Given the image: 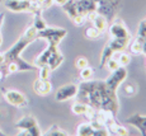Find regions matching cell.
<instances>
[{"label": "cell", "instance_id": "f1b7e54d", "mask_svg": "<svg viewBox=\"0 0 146 136\" xmlns=\"http://www.w3.org/2000/svg\"><path fill=\"white\" fill-rule=\"evenodd\" d=\"M123 90H125V94L128 95V97H132V95L136 94V85L132 83H126L125 88H123Z\"/></svg>", "mask_w": 146, "mask_h": 136}, {"label": "cell", "instance_id": "9c48e42d", "mask_svg": "<svg viewBox=\"0 0 146 136\" xmlns=\"http://www.w3.org/2000/svg\"><path fill=\"white\" fill-rule=\"evenodd\" d=\"M126 79H127V69L125 66H119L118 69H116L114 71L111 73V75L104 80V84L108 89L117 92V89Z\"/></svg>", "mask_w": 146, "mask_h": 136}, {"label": "cell", "instance_id": "7c38bea8", "mask_svg": "<svg viewBox=\"0 0 146 136\" xmlns=\"http://www.w3.org/2000/svg\"><path fill=\"white\" fill-rule=\"evenodd\" d=\"M122 3V0H111V1H106L102 3V4H97V13L104 15L108 22L111 21L114 17V13H116L117 8L119 7V4Z\"/></svg>", "mask_w": 146, "mask_h": 136}, {"label": "cell", "instance_id": "ffe728a7", "mask_svg": "<svg viewBox=\"0 0 146 136\" xmlns=\"http://www.w3.org/2000/svg\"><path fill=\"white\" fill-rule=\"evenodd\" d=\"M113 57L118 61V64L121 65V66H127V65L131 62V56L128 55V53L123 52V51H121L119 53L118 52L113 53Z\"/></svg>", "mask_w": 146, "mask_h": 136}, {"label": "cell", "instance_id": "836d02e7", "mask_svg": "<svg viewBox=\"0 0 146 136\" xmlns=\"http://www.w3.org/2000/svg\"><path fill=\"white\" fill-rule=\"evenodd\" d=\"M5 66V53L4 52H0V70L3 71Z\"/></svg>", "mask_w": 146, "mask_h": 136}, {"label": "cell", "instance_id": "3957f363", "mask_svg": "<svg viewBox=\"0 0 146 136\" xmlns=\"http://www.w3.org/2000/svg\"><path fill=\"white\" fill-rule=\"evenodd\" d=\"M4 7L14 13L28 12L32 14H37L43 12L40 4L35 0H4Z\"/></svg>", "mask_w": 146, "mask_h": 136}, {"label": "cell", "instance_id": "277c9868", "mask_svg": "<svg viewBox=\"0 0 146 136\" xmlns=\"http://www.w3.org/2000/svg\"><path fill=\"white\" fill-rule=\"evenodd\" d=\"M15 127L19 130V136H41L43 134L41 131L40 126H38L37 120L29 115L19 118L15 123Z\"/></svg>", "mask_w": 146, "mask_h": 136}, {"label": "cell", "instance_id": "e0dca14e", "mask_svg": "<svg viewBox=\"0 0 146 136\" xmlns=\"http://www.w3.org/2000/svg\"><path fill=\"white\" fill-rule=\"evenodd\" d=\"M92 23H93V27H95L97 29H99L100 32H106L107 25H108V19H107L104 15L98 13L97 17L92 21Z\"/></svg>", "mask_w": 146, "mask_h": 136}, {"label": "cell", "instance_id": "6da1fadb", "mask_svg": "<svg viewBox=\"0 0 146 136\" xmlns=\"http://www.w3.org/2000/svg\"><path fill=\"white\" fill-rule=\"evenodd\" d=\"M37 39V29H36L33 25L28 27L22 36L17 39V42L10 47L9 50L5 51V65L8 62H17L19 66L21 71H33V70H37L38 67L35 66L33 64L27 62L24 59H22V52L32 43L33 41Z\"/></svg>", "mask_w": 146, "mask_h": 136}, {"label": "cell", "instance_id": "8fae6325", "mask_svg": "<svg viewBox=\"0 0 146 136\" xmlns=\"http://www.w3.org/2000/svg\"><path fill=\"white\" fill-rule=\"evenodd\" d=\"M78 89H79V85L74 83H67L65 85L60 87L57 89L55 94V101L56 102H66L70 101V99L75 98L78 94Z\"/></svg>", "mask_w": 146, "mask_h": 136}, {"label": "cell", "instance_id": "52a82bcc", "mask_svg": "<svg viewBox=\"0 0 146 136\" xmlns=\"http://www.w3.org/2000/svg\"><path fill=\"white\" fill-rule=\"evenodd\" d=\"M76 135L79 136H107L109 135L106 127L98 125L95 121H86L80 123L76 129Z\"/></svg>", "mask_w": 146, "mask_h": 136}, {"label": "cell", "instance_id": "30bf717a", "mask_svg": "<svg viewBox=\"0 0 146 136\" xmlns=\"http://www.w3.org/2000/svg\"><path fill=\"white\" fill-rule=\"evenodd\" d=\"M108 32L111 35V38H126L131 39V33L128 28L126 27L125 22L119 18H116L108 27Z\"/></svg>", "mask_w": 146, "mask_h": 136}, {"label": "cell", "instance_id": "8d00e7d4", "mask_svg": "<svg viewBox=\"0 0 146 136\" xmlns=\"http://www.w3.org/2000/svg\"><path fill=\"white\" fill-rule=\"evenodd\" d=\"M3 78H4V74H3V71H1V70H0V81L3 80Z\"/></svg>", "mask_w": 146, "mask_h": 136}, {"label": "cell", "instance_id": "f35d334b", "mask_svg": "<svg viewBox=\"0 0 146 136\" xmlns=\"http://www.w3.org/2000/svg\"><path fill=\"white\" fill-rule=\"evenodd\" d=\"M3 135H5V134H4V132H3V131H1V130H0V136H3Z\"/></svg>", "mask_w": 146, "mask_h": 136}, {"label": "cell", "instance_id": "44dd1931", "mask_svg": "<svg viewBox=\"0 0 146 136\" xmlns=\"http://www.w3.org/2000/svg\"><path fill=\"white\" fill-rule=\"evenodd\" d=\"M33 27L36 28L37 31H42L47 27L46 22H44L43 17H42V13H37V14H33Z\"/></svg>", "mask_w": 146, "mask_h": 136}, {"label": "cell", "instance_id": "ba28073f", "mask_svg": "<svg viewBox=\"0 0 146 136\" xmlns=\"http://www.w3.org/2000/svg\"><path fill=\"white\" fill-rule=\"evenodd\" d=\"M3 97L9 103L10 106L17 107V108H24L28 106V99L22 92L15 89H1Z\"/></svg>", "mask_w": 146, "mask_h": 136}, {"label": "cell", "instance_id": "4fadbf2b", "mask_svg": "<svg viewBox=\"0 0 146 136\" xmlns=\"http://www.w3.org/2000/svg\"><path fill=\"white\" fill-rule=\"evenodd\" d=\"M33 90L36 94L41 95V97H46L52 92V84L50 79H36L33 83Z\"/></svg>", "mask_w": 146, "mask_h": 136}, {"label": "cell", "instance_id": "9a60e30c", "mask_svg": "<svg viewBox=\"0 0 146 136\" xmlns=\"http://www.w3.org/2000/svg\"><path fill=\"white\" fill-rule=\"evenodd\" d=\"M75 5H76L78 14L80 15H86L89 12L97 9V4L92 0H75Z\"/></svg>", "mask_w": 146, "mask_h": 136}, {"label": "cell", "instance_id": "484cf974", "mask_svg": "<svg viewBox=\"0 0 146 136\" xmlns=\"http://www.w3.org/2000/svg\"><path fill=\"white\" fill-rule=\"evenodd\" d=\"M119 66H121V65L118 64V61H117L116 59L113 57V56H112V57L109 59V60L106 62V65H104L106 69L108 70V71H111V73H112V71H114L116 69H118Z\"/></svg>", "mask_w": 146, "mask_h": 136}, {"label": "cell", "instance_id": "cb8c5ba5", "mask_svg": "<svg viewBox=\"0 0 146 136\" xmlns=\"http://www.w3.org/2000/svg\"><path fill=\"white\" fill-rule=\"evenodd\" d=\"M42 135H46V136H67L69 134H67L65 130L61 129V127H58L57 125H52V126Z\"/></svg>", "mask_w": 146, "mask_h": 136}, {"label": "cell", "instance_id": "74e56055", "mask_svg": "<svg viewBox=\"0 0 146 136\" xmlns=\"http://www.w3.org/2000/svg\"><path fill=\"white\" fill-rule=\"evenodd\" d=\"M3 43V36H1V32H0V46H1Z\"/></svg>", "mask_w": 146, "mask_h": 136}, {"label": "cell", "instance_id": "d590c367", "mask_svg": "<svg viewBox=\"0 0 146 136\" xmlns=\"http://www.w3.org/2000/svg\"><path fill=\"white\" fill-rule=\"evenodd\" d=\"M3 21H4V13H1V14H0V28H1Z\"/></svg>", "mask_w": 146, "mask_h": 136}, {"label": "cell", "instance_id": "603a6c76", "mask_svg": "<svg viewBox=\"0 0 146 136\" xmlns=\"http://www.w3.org/2000/svg\"><path fill=\"white\" fill-rule=\"evenodd\" d=\"M128 49H130V52L132 55H141L142 53V46H141V42H140L139 38H135L132 41H130L128 43Z\"/></svg>", "mask_w": 146, "mask_h": 136}, {"label": "cell", "instance_id": "f546056e", "mask_svg": "<svg viewBox=\"0 0 146 136\" xmlns=\"http://www.w3.org/2000/svg\"><path fill=\"white\" fill-rule=\"evenodd\" d=\"M71 22L74 23V25L81 27V25H84V24H85V22H88V21H86L85 15H80V14H78L76 17H74V18L71 19Z\"/></svg>", "mask_w": 146, "mask_h": 136}, {"label": "cell", "instance_id": "d4e9b609", "mask_svg": "<svg viewBox=\"0 0 146 136\" xmlns=\"http://www.w3.org/2000/svg\"><path fill=\"white\" fill-rule=\"evenodd\" d=\"M94 76V70L90 66H86L80 70V79L81 80H92Z\"/></svg>", "mask_w": 146, "mask_h": 136}, {"label": "cell", "instance_id": "d6a6232c", "mask_svg": "<svg viewBox=\"0 0 146 136\" xmlns=\"http://www.w3.org/2000/svg\"><path fill=\"white\" fill-rule=\"evenodd\" d=\"M136 37L140 39V42H141L142 53H144V55H146V37H141V36H136Z\"/></svg>", "mask_w": 146, "mask_h": 136}, {"label": "cell", "instance_id": "4dcf8cb0", "mask_svg": "<svg viewBox=\"0 0 146 136\" xmlns=\"http://www.w3.org/2000/svg\"><path fill=\"white\" fill-rule=\"evenodd\" d=\"M137 36H141V37H146V21L140 22L139 29H137Z\"/></svg>", "mask_w": 146, "mask_h": 136}, {"label": "cell", "instance_id": "1f68e13d", "mask_svg": "<svg viewBox=\"0 0 146 136\" xmlns=\"http://www.w3.org/2000/svg\"><path fill=\"white\" fill-rule=\"evenodd\" d=\"M41 5V9L42 10H46V9H50V8L53 5V0H42L40 3Z\"/></svg>", "mask_w": 146, "mask_h": 136}, {"label": "cell", "instance_id": "ac0fdd59", "mask_svg": "<svg viewBox=\"0 0 146 136\" xmlns=\"http://www.w3.org/2000/svg\"><path fill=\"white\" fill-rule=\"evenodd\" d=\"M89 107H90L89 104L84 103V102L76 101V102H75V103L71 106V112L74 113V115H76V116H80V115H83V116H84V113L88 111Z\"/></svg>", "mask_w": 146, "mask_h": 136}, {"label": "cell", "instance_id": "5b68a950", "mask_svg": "<svg viewBox=\"0 0 146 136\" xmlns=\"http://www.w3.org/2000/svg\"><path fill=\"white\" fill-rule=\"evenodd\" d=\"M100 94H102V101H100V108L111 111L113 115H116L119 109V101H118V95L117 92L108 89L106 87L104 81L102 83L100 87Z\"/></svg>", "mask_w": 146, "mask_h": 136}, {"label": "cell", "instance_id": "d6986e66", "mask_svg": "<svg viewBox=\"0 0 146 136\" xmlns=\"http://www.w3.org/2000/svg\"><path fill=\"white\" fill-rule=\"evenodd\" d=\"M109 131V135H119V136H127L130 132H128V130L126 129L125 126H122V125H119L118 122H116L113 125V126L111 127V129L108 130Z\"/></svg>", "mask_w": 146, "mask_h": 136}, {"label": "cell", "instance_id": "7402d4cb", "mask_svg": "<svg viewBox=\"0 0 146 136\" xmlns=\"http://www.w3.org/2000/svg\"><path fill=\"white\" fill-rule=\"evenodd\" d=\"M103 32H100L99 29H97L95 27H88L85 31H84V36H85V38L88 39H98L99 37H102Z\"/></svg>", "mask_w": 146, "mask_h": 136}, {"label": "cell", "instance_id": "2e32d148", "mask_svg": "<svg viewBox=\"0 0 146 136\" xmlns=\"http://www.w3.org/2000/svg\"><path fill=\"white\" fill-rule=\"evenodd\" d=\"M62 61H64V55L61 53V51L57 49L51 56H50L46 66H48L50 69H51V71H53V70H56L61 64H62Z\"/></svg>", "mask_w": 146, "mask_h": 136}, {"label": "cell", "instance_id": "5bb4252c", "mask_svg": "<svg viewBox=\"0 0 146 136\" xmlns=\"http://www.w3.org/2000/svg\"><path fill=\"white\" fill-rule=\"evenodd\" d=\"M126 122L132 125L133 127H136L142 136H146V116L140 115V113H135L131 117L126 118Z\"/></svg>", "mask_w": 146, "mask_h": 136}, {"label": "cell", "instance_id": "e575fe53", "mask_svg": "<svg viewBox=\"0 0 146 136\" xmlns=\"http://www.w3.org/2000/svg\"><path fill=\"white\" fill-rule=\"evenodd\" d=\"M67 1H69V0H53V5H57V7H61V8H62Z\"/></svg>", "mask_w": 146, "mask_h": 136}, {"label": "cell", "instance_id": "83f0119b", "mask_svg": "<svg viewBox=\"0 0 146 136\" xmlns=\"http://www.w3.org/2000/svg\"><path fill=\"white\" fill-rule=\"evenodd\" d=\"M50 75H51V69L48 66L38 67V78L40 79H50Z\"/></svg>", "mask_w": 146, "mask_h": 136}, {"label": "cell", "instance_id": "ab89813d", "mask_svg": "<svg viewBox=\"0 0 146 136\" xmlns=\"http://www.w3.org/2000/svg\"><path fill=\"white\" fill-rule=\"evenodd\" d=\"M0 1H1V0H0Z\"/></svg>", "mask_w": 146, "mask_h": 136}, {"label": "cell", "instance_id": "8992f818", "mask_svg": "<svg viewBox=\"0 0 146 136\" xmlns=\"http://www.w3.org/2000/svg\"><path fill=\"white\" fill-rule=\"evenodd\" d=\"M67 31L60 27H46L42 31H37V38H43L48 42L50 46L58 47L60 42L66 37Z\"/></svg>", "mask_w": 146, "mask_h": 136}, {"label": "cell", "instance_id": "4316f807", "mask_svg": "<svg viewBox=\"0 0 146 136\" xmlns=\"http://www.w3.org/2000/svg\"><path fill=\"white\" fill-rule=\"evenodd\" d=\"M89 66V60L86 57H84V56H79V57L75 59V67L76 69H84V67Z\"/></svg>", "mask_w": 146, "mask_h": 136}, {"label": "cell", "instance_id": "7a4b0ae2", "mask_svg": "<svg viewBox=\"0 0 146 136\" xmlns=\"http://www.w3.org/2000/svg\"><path fill=\"white\" fill-rule=\"evenodd\" d=\"M102 80H83V83L79 84L76 98L79 102L89 104L95 109L100 108V101H102V94H100V87H102Z\"/></svg>", "mask_w": 146, "mask_h": 136}]
</instances>
